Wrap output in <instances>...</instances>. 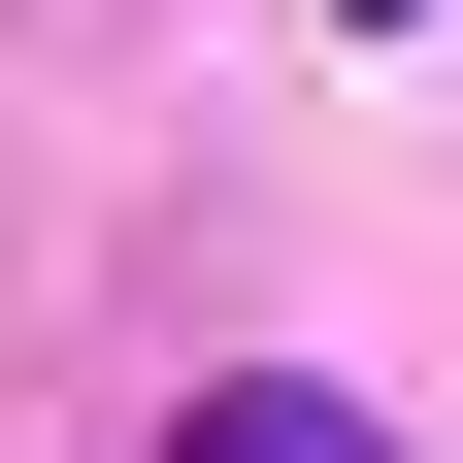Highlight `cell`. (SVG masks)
Wrapping results in <instances>:
<instances>
[{"label":"cell","mask_w":463,"mask_h":463,"mask_svg":"<svg viewBox=\"0 0 463 463\" xmlns=\"http://www.w3.org/2000/svg\"><path fill=\"white\" fill-rule=\"evenodd\" d=\"M165 463H397V430H364V397H265V364H232V397H199Z\"/></svg>","instance_id":"obj_1"}]
</instances>
